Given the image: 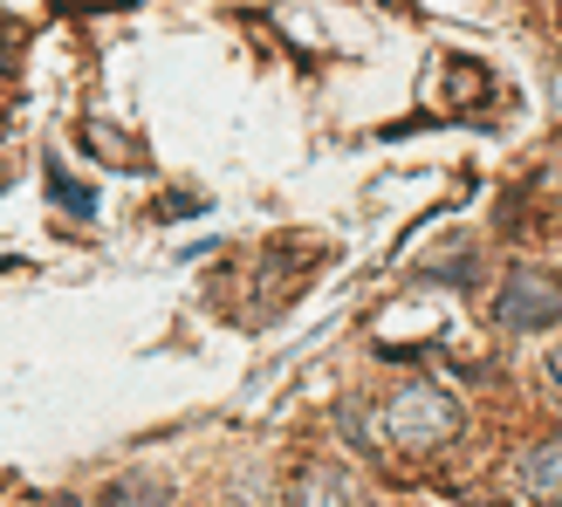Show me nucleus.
Masks as SVG:
<instances>
[{"mask_svg":"<svg viewBox=\"0 0 562 507\" xmlns=\"http://www.w3.org/2000/svg\"><path fill=\"white\" fill-rule=\"evenodd\" d=\"M378 432L398 446V453H439L446 439L467 432V412H460L453 391H439V384H405L398 398L378 412Z\"/></svg>","mask_w":562,"mask_h":507,"instance_id":"obj_1","label":"nucleus"},{"mask_svg":"<svg viewBox=\"0 0 562 507\" xmlns=\"http://www.w3.org/2000/svg\"><path fill=\"white\" fill-rule=\"evenodd\" d=\"M515 481L528 500H562V432L542 439V446H528L521 466H515Z\"/></svg>","mask_w":562,"mask_h":507,"instance_id":"obj_4","label":"nucleus"},{"mask_svg":"<svg viewBox=\"0 0 562 507\" xmlns=\"http://www.w3.org/2000/svg\"><path fill=\"white\" fill-rule=\"evenodd\" d=\"M103 507H172V500H165V487H151V481H117L103 494Z\"/></svg>","mask_w":562,"mask_h":507,"instance_id":"obj_5","label":"nucleus"},{"mask_svg":"<svg viewBox=\"0 0 562 507\" xmlns=\"http://www.w3.org/2000/svg\"><path fill=\"white\" fill-rule=\"evenodd\" d=\"M549 384H555V398H562V343L549 350Z\"/></svg>","mask_w":562,"mask_h":507,"instance_id":"obj_6","label":"nucleus"},{"mask_svg":"<svg viewBox=\"0 0 562 507\" xmlns=\"http://www.w3.org/2000/svg\"><path fill=\"white\" fill-rule=\"evenodd\" d=\"M0 179H8V165H0Z\"/></svg>","mask_w":562,"mask_h":507,"instance_id":"obj_8","label":"nucleus"},{"mask_svg":"<svg viewBox=\"0 0 562 507\" xmlns=\"http://www.w3.org/2000/svg\"><path fill=\"white\" fill-rule=\"evenodd\" d=\"M55 507H82V500H55Z\"/></svg>","mask_w":562,"mask_h":507,"instance_id":"obj_7","label":"nucleus"},{"mask_svg":"<svg viewBox=\"0 0 562 507\" xmlns=\"http://www.w3.org/2000/svg\"><path fill=\"white\" fill-rule=\"evenodd\" d=\"M494 316H501V329H549V323H562V274H549V268H508V281H501V302H494Z\"/></svg>","mask_w":562,"mask_h":507,"instance_id":"obj_2","label":"nucleus"},{"mask_svg":"<svg viewBox=\"0 0 562 507\" xmlns=\"http://www.w3.org/2000/svg\"><path fill=\"white\" fill-rule=\"evenodd\" d=\"M289 507H363V481H357L344 460H316L289 487Z\"/></svg>","mask_w":562,"mask_h":507,"instance_id":"obj_3","label":"nucleus"}]
</instances>
